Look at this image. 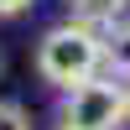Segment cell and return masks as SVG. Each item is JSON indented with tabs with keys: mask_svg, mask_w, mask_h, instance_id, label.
I'll return each mask as SVG.
<instances>
[{
	"mask_svg": "<svg viewBox=\"0 0 130 130\" xmlns=\"http://www.w3.org/2000/svg\"><path fill=\"white\" fill-rule=\"evenodd\" d=\"M62 130H68V125H62Z\"/></svg>",
	"mask_w": 130,
	"mask_h": 130,
	"instance_id": "9c48e42d",
	"label": "cell"
},
{
	"mask_svg": "<svg viewBox=\"0 0 130 130\" xmlns=\"http://www.w3.org/2000/svg\"><path fill=\"white\" fill-rule=\"evenodd\" d=\"M31 5H37V0H0V21H5V16H21V10H31Z\"/></svg>",
	"mask_w": 130,
	"mask_h": 130,
	"instance_id": "8992f818",
	"label": "cell"
},
{
	"mask_svg": "<svg viewBox=\"0 0 130 130\" xmlns=\"http://www.w3.org/2000/svg\"><path fill=\"white\" fill-rule=\"evenodd\" d=\"M125 120H130L125 89L109 78H89L62 94V125L68 130H120Z\"/></svg>",
	"mask_w": 130,
	"mask_h": 130,
	"instance_id": "7a4b0ae2",
	"label": "cell"
},
{
	"mask_svg": "<svg viewBox=\"0 0 130 130\" xmlns=\"http://www.w3.org/2000/svg\"><path fill=\"white\" fill-rule=\"evenodd\" d=\"M125 104H130V83H125Z\"/></svg>",
	"mask_w": 130,
	"mask_h": 130,
	"instance_id": "ba28073f",
	"label": "cell"
},
{
	"mask_svg": "<svg viewBox=\"0 0 130 130\" xmlns=\"http://www.w3.org/2000/svg\"><path fill=\"white\" fill-rule=\"evenodd\" d=\"M68 10H73V21H78V26L104 31V26H115V16L125 10V0H68Z\"/></svg>",
	"mask_w": 130,
	"mask_h": 130,
	"instance_id": "3957f363",
	"label": "cell"
},
{
	"mask_svg": "<svg viewBox=\"0 0 130 130\" xmlns=\"http://www.w3.org/2000/svg\"><path fill=\"white\" fill-rule=\"evenodd\" d=\"M0 73H5V52H0Z\"/></svg>",
	"mask_w": 130,
	"mask_h": 130,
	"instance_id": "52a82bcc",
	"label": "cell"
},
{
	"mask_svg": "<svg viewBox=\"0 0 130 130\" xmlns=\"http://www.w3.org/2000/svg\"><path fill=\"white\" fill-rule=\"evenodd\" d=\"M0 130H31L26 104H16V99H0Z\"/></svg>",
	"mask_w": 130,
	"mask_h": 130,
	"instance_id": "5b68a950",
	"label": "cell"
},
{
	"mask_svg": "<svg viewBox=\"0 0 130 130\" xmlns=\"http://www.w3.org/2000/svg\"><path fill=\"white\" fill-rule=\"evenodd\" d=\"M104 68V31L94 26H78V21H62V26H52L47 37L37 42V73L42 83H52V89H78V83L99 78Z\"/></svg>",
	"mask_w": 130,
	"mask_h": 130,
	"instance_id": "6da1fadb",
	"label": "cell"
},
{
	"mask_svg": "<svg viewBox=\"0 0 130 130\" xmlns=\"http://www.w3.org/2000/svg\"><path fill=\"white\" fill-rule=\"evenodd\" d=\"M104 68L130 78V21L125 26H109V37H104Z\"/></svg>",
	"mask_w": 130,
	"mask_h": 130,
	"instance_id": "277c9868",
	"label": "cell"
}]
</instances>
